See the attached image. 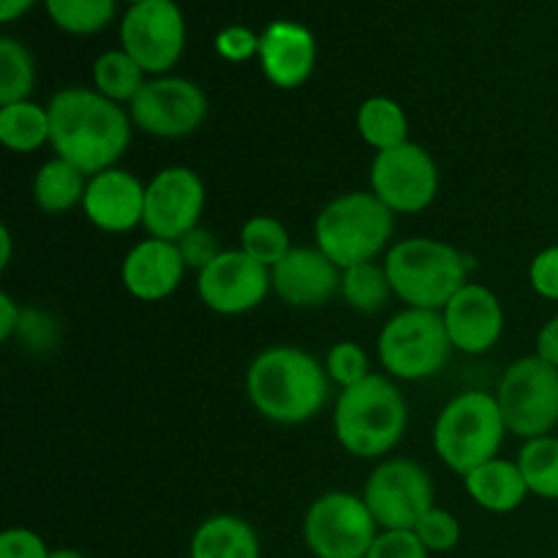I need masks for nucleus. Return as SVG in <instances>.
Listing matches in <instances>:
<instances>
[{
	"label": "nucleus",
	"instance_id": "1",
	"mask_svg": "<svg viewBox=\"0 0 558 558\" xmlns=\"http://www.w3.org/2000/svg\"><path fill=\"white\" fill-rule=\"evenodd\" d=\"M47 109L54 156L74 163L87 178L112 169L129 150L134 131L129 109L109 101L96 87H63L49 98Z\"/></svg>",
	"mask_w": 558,
	"mask_h": 558
},
{
	"label": "nucleus",
	"instance_id": "2",
	"mask_svg": "<svg viewBox=\"0 0 558 558\" xmlns=\"http://www.w3.org/2000/svg\"><path fill=\"white\" fill-rule=\"evenodd\" d=\"M245 392L256 412L276 425H303L319 417L330 398L325 363L300 347L276 343L251 360Z\"/></svg>",
	"mask_w": 558,
	"mask_h": 558
},
{
	"label": "nucleus",
	"instance_id": "3",
	"mask_svg": "<svg viewBox=\"0 0 558 558\" xmlns=\"http://www.w3.org/2000/svg\"><path fill=\"white\" fill-rule=\"evenodd\" d=\"M407 423V398L390 376L381 374H371L360 385L341 390L332 412L338 445L360 461L387 456L403 439Z\"/></svg>",
	"mask_w": 558,
	"mask_h": 558
},
{
	"label": "nucleus",
	"instance_id": "4",
	"mask_svg": "<svg viewBox=\"0 0 558 558\" xmlns=\"http://www.w3.org/2000/svg\"><path fill=\"white\" fill-rule=\"evenodd\" d=\"M385 270L392 294L407 308L441 311L461 287H466L469 262L456 245L436 238H407L390 245Z\"/></svg>",
	"mask_w": 558,
	"mask_h": 558
},
{
	"label": "nucleus",
	"instance_id": "5",
	"mask_svg": "<svg viewBox=\"0 0 558 558\" xmlns=\"http://www.w3.org/2000/svg\"><path fill=\"white\" fill-rule=\"evenodd\" d=\"M396 234V213L371 191H349L319 210L314 221L316 248L341 270L387 254Z\"/></svg>",
	"mask_w": 558,
	"mask_h": 558
},
{
	"label": "nucleus",
	"instance_id": "6",
	"mask_svg": "<svg viewBox=\"0 0 558 558\" xmlns=\"http://www.w3.org/2000/svg\"><path fill=\"white\" fill-rule=\"evenodd\" d=\"M507 425L494 392H458L434 425V450L450 472L466 477L483 463L499 458Z\"/></svg>",
	"mask_w": 558,
	"mask_h": 558
},
{
	"label": "nucleus",
	"instance_id": "7",
	"mask_svg": "<svg viewBox=\"0 0 558 558\" xmlns=\"http://www.w3.org/2000/svg\"><path fill=\"white\" fill-rule=\"evenodd\" d=\"M376 354L387 376L401 381H423L441 374L452 354L441 311L403 308L381 327Z\"/></svg>",
	"mask_w": 558,
	"mask_h": 558
},
{
	"label": "nucleus",
	"instance_id": "8",
	"mask_svg": "<svg viewBox=\"0 0 558 558\" xmlns=\"http://www.w3.org/2000/svg\"><path fill=\"white\" fill-rule=\"evenodd\" d=\"M494 396L507 434L523 441L554 434L558 425V368L545 363L539 354L507 365Z\"/></svg>",
	"mask_w": 558,
	"mask_h": 558
},
{
	"label": "nucleus",
	"instance_id": "9",
	"mask_svg": "<svg viewBox=\"0 0 558 558\" xmlns=\"http://www.w3.org/2000/svg\"><path fill=\"white\" fill-rule=\"evenodd\" d=\"M376 537L379 523L363 496L330 490L305 510L303 539L316 558H365Z\"/></svg>",
	"mask_w": 558,
	"mask_h": 558
},
{
	"label": "nucleus",
	"instance_id": "10",
	"mask_svg": "<svg viewBox=\"0 0 558 558\" xmlns=\"http://www.w3.org/2000/svg\"><path fill=\"white\" fill-rule=\"evenodd\" d=\"M363 499L381 532H414L434 507V483L420 463L390 458L371 472Z\"/></svg>",
	"mask_w": 558,
	"mask_h": 558
},
{
	"label": "nucleus",
	"instance_id": "11",
	"mask_svg": "<svg viewBox=\"0 0 558 558\" xmlns=\"http://www.w3.org/2000/svg\"><path fill=\"white\" fill-rule=\"evenodd\" d=\"M205 90L185 76H150L140 96L129 104L134 129L158 140H183L196 134L207 118Z\"/></svg>",
	"mask_w": 558,
	"mask_h": 558
},
{
	"label": "nucleus",
	"instance_id": "12",
	"mask_svg": "<svg viewBox=\"0 0 558 558\" xmlns=\"http://www.w3.org/2000/svg\"><path fill=\"white\" fill-rule=\"evenodd\" d=\"M371 194L379 196L396 216H414L434 205L439 194V167L423 145L409 140L371 161Z\"/></svg>",
	"mask_w": 558,
	"mask_h": 558
},
{
	"label": "nucleus",
	"instance_id": "13",
	"mask_svg": "<svg viewBox=\"0 0 558 558\" xmlns=\"http://www.w3.org/2000/svg\"><path fill=\"white\" fill-rule=\"evenodd\" d=\"M120 49H125L145 74H169L185 49V16L180 5L174 0L131 5L120 22Z\"/></svg>",
	"mask_w": 558,
	"mask_h": 558
},
{
	"label": "nucleus",
	"instance_id": "14",
	"mask_svg": "<svg viewBox=\"0 0 558 558\" xmlns=\"http://www.w3.org/2000/svg\"><path fill=\"white\" fill-rule=\"evenodd\" d=\"M196 292L213 314H248L272 292L270 267L259 265L240 248H223L205 270L196 272Z\"/></svg>",
	"mask_w": 558,
	"mask_h": 558
},
{
	"label": "nucleus",
	"instance_id": "15",
	"mask_svg": "<svg viewBox=\"0 0 558 558\" xmlns=\"http://www.w3.org/2000/svg\"><path fill=\"white\" fill-rule=\"evenodd\" d=\"M207 191L191 167H167L153 174L145 191V223L150 238L180 243L199 227Z\"/></svg>",
	"mask_w": 558,
	"mask_h": 558
},
{
	"label": "nucleus",
	"instance_id": "16",
	"mask_svg": "<svg viewBox=\"0 0 558 558\" xmlns=\"http://www.w3.org/2000/svg\"><path fill=\"white\" fill-rule=\"evenodd\" d=\"M343 270L316 245H294L270 270L272 292L292 308H322L341 294Z\"/></svg>",
	"mask_w": 558,
	"mask_h": 558
},
{
	"label": "nucleus",
	"instance_id": "17",
	"mask_svg": "<svg viewBox=\"0 0 558 558\" xmlns=\"http://www.w3.org/2000/svg\"><path fill=\"white\" fill-rule=\"evenodd\" d=\"M145 191L147 185L129 169H104L87 178L82 213L101 232H131L145 223Z\"/></svg>",
	"mask_w": 558,
	"mask_h": 558
},
{
	"label": "nucleus",
	"instance_id": "18",
	"mask_svg": "<svg viewBox=\"0 0 558 558\" xmlns=\"http://www.w3.org/2000/svg\"><path fill=\"white\" fill-rule=\"evenodd\" d=\"M447 336L452 349L463 354H485L499 343L505 332V308L501 300L483 283L461 287L456 298L441 308Z\"/></svg>",
	"mask_w": 558,
	"mask_h": 558
},
{
	"label": "nucleus",
	"instance_id": "19",
	"mask_svg": "<svg viewBox=\"0 0 558 558\" xmlns=\"http://www.w3.org/2000/svg\"><path fill=\"white\" fill-rule=\"evenodd\" d=\"M259 65L267 82L281 90H298L316 69V38L305 25L276 20L259 33Z\"/></svg>",
	"mask_w": 558,
	"mask_h": 558
},
{
	"label": "nucleus",
	"instance_id": "20",
	"mask_svg": "<svg viewBox=\"0 0 558 558\" xmlns=\"http://www.w3.org/2000/svg\"><path fill=\"white\" fill-rule=\"evenodd\" d=\"M185 270L189 267H185L178 243L147 238L125 254L123 265H120V281L131 298L142 300V303H158L178 292Z\"/></svg>",
	"mask_w": 558,
	"mask_h": 558
},
{
	"label": "nucleus",
	"instance_id": "21",
	"mask_svg": "<svg viewBox=\"0 0 558 558\" xmlns=\"http://www.w3.org/2000/svg\"><path fill=\"white\" fill-rule=\"evenodd\" d=\"M469 499L488 512H515L529 499V485L515 461L494 458L463 477Z\"/></svg>",
	"mask_w": 558,
	"mask_h": 558
},
{
	"label": "nucleus",
	"instance_id": "22",
	"mask_svg": "<svg viewBox=\"0 0 558 558\" xmlns=\"http://www.w3.org/2000/svg\"><path fill=\"white\" fill-rule=\"evenodd\" d=\"M191 558H262L259 534L240 515H213L196 526Z\"/></svg>",
	"mask_w": 558,
	"mask_h": 558
},
{
	"label": "nucleus",
	"instance_id": "23",
	"mask_svg": "<svg viewBox=\"0 0 558 558\" xmlns=\"http://www.w3.org/2000/svg\"><path fill=\"white\" fill-rule=\"evenodd\" d=\"M87 189V174L76 169L74 163L63 161V158H49L38 167L36 178H33V202L41 213L49 216H60V213L74 210L76 205L82 207Z\"/></svg>",
	"mask_w": 558,
	"mask_h": 558
},
{
	"label": "nucleus",
	"instance_id": "24",
	"mask_svg": "<svg viewBox=\"0 0 558 558\" xmlns=\"http://www.w3.org/2000/svg\"><path fill=\"white\" fill-rule=\"evenodd\" d=\"M357 131L376 153L392 150L409 142V118L396 98L371 96L357 109Z\"/></svg>",
	"mask_w": 558,
	"mask_h": 558
},
{
	"label": "nucleus",
	"instance_id": "25",
	"mask_svg": "<svg viewBox=\"0 0 558 558\" xmlns=\"http://www.w3.org/2000/svg\"><path fill=\"white\" fill-rule=\"evenodd\" d=\"M52 136L49 109L36 101H16L0 107V142L11 153H36Z\"/></svg>",
	"mask_w": 558,
	"mask_h": 558
},
{
	"label": "nucleus",
	"instance_id": "26",
	"mask_svg": "<svg viewBox=\"0 0 558 558\" xmlns=\"http://www.w3.org/2000/svg\"><path fill=\"white\" fill-rule=\"evenodd\" d=\"M145 82V69L125 49L101 52L96 58V63H93V85H96V90L125 109L140 96Z\"/></svg>",
	"mask_w": 558,
	"mask_h": 558
},
{
	"label": "nucleus",
	"instance_id": "27",
	"mask_svg": "<svg viewBox=\"0 0 558 558\" xmlns=\"http://www.w3.org/2000/svg\"><path fill=\"white\" fill-rule=\"evenodd\" d=\"M515 463L526 480L529 494L558 501V436L548 434L523 441Z\"/></svg>",
	"mask_w": 558,
	"mask_h": 558
},
{
	"label": "nucleus",
	"instance_id": "28",
	"mask_svg": "<svg viewBox=\"0 0 558 558\" xmlns=\"http://www.w3.org/2000/svg\"><path fill=\"white\" fill-rule=\"evenodd\" d=\"M341 298L347 300L349 308L360 311V314H379L392 298V287L385 265L365 262V265H354L343 270Z\"/></svg>",
	"mask_w": 558,
	"mask_h": 558
},
{
	"label": "nucleus",
	"instance_id": "29",
	"mask_svg": "<svg viewBox=\"0 0 558 558\" xmlns=\"http://www.w3.org/2000/svg\"><path fill=\"white\" fill-rule=\"evenodd\" d=\"M289 229L276 216H251L240 229V251L265 267H276L292 251Z\"/></svg>",
	"mask_w": 558,
	"mask_h": 558
},
{
	"label": "nucleus",
	"instance_id": "30",
	"mask_svg": "<svg viewBox=\"0 0 558 558\" xmlns=\"http://www.w3.org/2000/svg\"><path fill=\"white\" fill-rule=\"evenodd\" d=\"M114 3L118 0H44L49 20L71 36H93L104 31L112 22Z\"/></svg>",
	"mask_w": 558,
	"mask_h": 558
},
{
	"label": "nucleus",
	"instance_id": "31",
	"mask_svg": "<svg viewBox=\"0 0 558 558\" xmlns=\"http://www.w3.org/2000/svg\"><path fill=\"white\" fill-rule=\"evenodd\" d=\"M36 85V63L31 52L16 38H0V107L27 101Z\"/></svg>",
	"mask_w": 558,
	"mask_h": 558
},
{
	"label": "nucleus",
	"instance_id": "32",
	"mask_svg": "<svg viewBox=\"0 0 558 558\" xmlns=\"http://www.w3.org/2000/svg\"><path fill=\"white\" fill-rule=\"evenodd\" d=\"M325 371L332 385H338L341 390L360 385V381L371 376L368 352L354 341L332 343L325 357Z\"/></svg>",
	"mask_w": 558,
	"mask_h": 558
},
{
	"label": "nucleus",
	"instance_id": "33",
	"mask_svg": "<svg viewBox=\"0 0 558 558\" xmlns=\"http://www.w3.org/2000/svg\"><path fill=\"white\" fill-rule=\"evenodd\" d=\"M414 534L428 548V554H447V550L458 548V543H461V523L450 510L434 505L420 518Z\"/></svg>",
	"mask_w": 558,
	"mask_h": 558
},
{
	"label": "nucleus",
	"instance_id": "34",
	"mask_svg": "<svg viewBox=\"0 0 558 558\" xmlns=\"http://www.w3.org/2000/svg\"><path fill=\"white\" fill-rule=\"evenodd\" d=\"M259 33L245 25H229L216 36L213 47L229 63H245L251 58H259Z\"/></svg>",
	"mask_w": 558,
	"mask_h": 558
},
{
	"label": "nucleus",
	"instance_id": "35",
	"mask_svg": "<svg viewBox=\"0 0 558 558\" xmlns=\"http://www.w3.org/2000/svg\"><path fill=\"white\" fill-rule=\"evenodd\" d=\"M180 254H183V262L189 270L202 272L218 254H221V245H218V238L205 227H196L194 232L185 234L183 240L178 243Z\"/></svg>",
	"mask_w": 558,
	"mask_h": 558
},
{
	"label": "nucleus",
	"instance_id": "36",
	"mask_svg": "<svg viewBox=\"0 0 558 558\" xmlns=\"http://www.w3.org/2000/svg\"><path fill=\"white\" fill-rule=\"evenodd\" d=\"M428 548L414 532H379L365 558H428Z\"/></svg>",
	"mask_w": 558,
	"mask_h": 558
},
{
	"label": "nucleus",
	"instance_id": "37",
	"mask_svg": "<svg viewBox=\"0 0 558 558\" xmlns=\"http://www.w3.org/2000/svg\"><path fill=\"white\" fill-rule=\"evenodd\" d=\"M529 283L543 300L558 303V245L539 251L529 265Z\"/></svg>",
	"mask_w": 558,
	"mask_h": 558
},
{
	"label": "nucleus",
	"instance_id": "38",
	"mask_svg": "<svg viewBox=\"0 0 558 558\" xmlns=\"http://www.w3.org/2000/svg\"><path fill=\"white\" fill-rule=\"evenodd\" d=\"M52 550L47 548L41 534L33 529H5L0 534V558H49Z\"/></svg>",
	"mask_w": 558,
	"mask_h": 558
},
{
	"label": "nucleus",
	"instance_id": "39",
	"mask_svg": "<svg viewBox=\"0 0 558 558\" xmlns=\"http://www.w3.org/2000/svg\"><path fill=\"white\" fill-rule=\"evenodd\" d=\"M16 336L25 338L31 347L47 349V347H54V341H58V325H54L47 314H41V311L25 308L22 311V322Z\"/></svg>",
	"mask_w": 558,
	"mask_h": 558
},
{
	"label": "nucleus",
	"instance_id": "40",
	"mask_svg": "<svg viewBox=\"0 0 558 558\" xmlns=\"http://www.w3.org/2000/svg\"><path fill=\"white\" fill-rule=\"evenodd\" d=\"M534 354L558 368V316L545 322L537 332V341H534Z\"/></svg>",
	"mask_w": 558,
	"mask_h": 558
},
{
	"label": "nucleus",
	"instance_id": "41",
	"mask_svg": "<svg viewBox=\"0 0 558 558\" xmlns=\"http://www.w3.org/2000/svg\"><path fill=\"white\" fill-rule=\"evenodd\" d=\"M22 305L9 292H0V341H11L20 330Z\"/></svg>",
	"mask_w": 558,
	"mask_h": 558
},
{
	"label": "nucleus",
	"instance_id": "42",
	"mask_svg": "<svg viewBox=\"0 0 558 558\" xmlns=\"http://www.w3.org/2000/svg\"><path fill=\"white\" fill-rule=\"evenodd\" d=\"M36 3L38 0H0V22L9 25V22L20 20V16L27 14Z\"/></svg>",
	"mask_w": 558,
	"mask_h": 558
},
{
	"label": "nucleus",
	"instance_id": "43",
	"mask_svg": "<svg viewBox=\"0 0 558 558\" xmlns=\"http://www.w3.org/2000/svg\"><path fill=\"white\" fill-rule=\"evenodd\" d=\"M11 251H14V238H11L9 227H0V267L11 265Z\"/></svg>",
	"mask_w": 558,
	"mask_h": 558
},
{
	"label": "nucleus",
	"instance_id": "44",
	"mask_svg": "<svg viewBox=\"0 0 558 558\" xmlns=\"http://www.w3.org/2000/svg\"><path fill=\"white\" fill-rule=\"evenodd\" d=\"M49 558H87L85 554H80V550H71V548H60V550H52V556Z\"/></svg>",
	"mask_w": 558,
	"mask_h": 558
},
{
	"label": "nucleus",
	"instance_id": "45",
	"mask_svg": "<svg viewBox=\"0 0 558 558\" xmlns=\"http://www.w3.org/2000/svg\"><path fill=\"white\" fill-rule=\"evenodd\" d=\"M123 3H129V5H140V3H147V0H123Z\"/></svg>",
	"mask_w": 558,
	"mask_h": 558
}]
</instances>
